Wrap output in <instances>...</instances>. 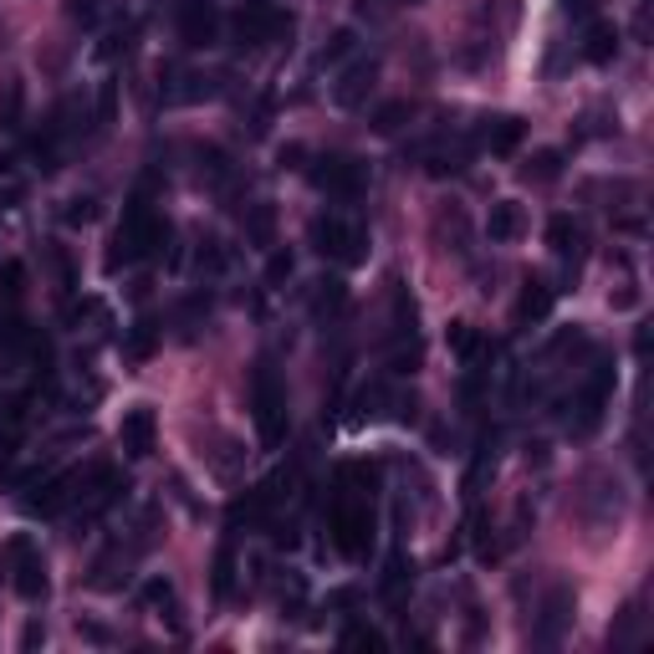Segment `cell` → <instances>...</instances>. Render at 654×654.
Instances as JSON below:
<instances>
[{"label": "cell", "instance_id": "1", "mask_svg": "<svg viewBox=\"0 0 654 654\" xmlns=\"http://www.w3.org/2000/svg\"><path fill=\"white\" fill-rule=\"evenodd\" d=\"M169 240V221L164 215H154L149 200H134V205L123 210V225L119 236H113V256H108V267H134V261H144V256H154Z\"/></svg>", "mask_w": 654, "mask_h": 654}, {"label": "cell", "instance_id": "2", "mask_svg": "<svg viewBox=\"0 0 654 654\" xmlns=\"http://www.w3.org/2000/svg\"><path fill=\"white\" fill-rule=\"evenodd\" d=\"M327 532H332V548L342 557L363 563L373 552V506L369 496H353V490H338V501L327 511Z\"/></svg>", "mask_w": 654, "mask_h": 654}, {"label": "cell", "instance_id": "3", "mask_svg": "<svg viewBox=\"0 0 654 654\" xmlns=\"http://www.w3.org/2000/svg\"><path fill=\"white\" fill-rule=\"evenodd\" d=\"M307 240H313V251L323 256V261H338V267H363L369 261V230L358 221H348V215H313V225H307Z\"/></svg>", "mask_w": 654, "mask_h": 654}, {"label": "cell", "instance_id": "4", "mask_svg": "<svg viewBox=\"0 0 654 654\" xmlns=\"http://www.w3.org/2000/svg\"><path fill=\"white\" fill-rule=\"evenodd\" d=\"M251 409H256V435H261V446H282L286 440V388L277 379L267 358L256 363L251 373Z\"/></svg>", "mask_w": 654, "mask_h": 654}, {"label": "cell", "instance_id": "5", "mask_svg": "<svg viewBox=\"0 0 654 654\" xmlns=\"http://www.w3.org/2000/svg\"><path fill=\"white\" fill-rule=\"evenodd\" d=\"M0 567L11 573V588L26 598V604L46 598V588H52V578H46V557H42V548H36L31 537H11V542L0 548Z\"/></svg>", "mask_w": 654, "mask_h": 654}, {"label": "cell", "instance_id": "6", "mask_svg": "<svg viewBox=\"0 0 654 654\" xmlns=\"http://www.w3.org/2000/svg\"><path fill=\"white\" fill-rule=\"evenodd\" d=\"M230 26H236L240 46H271V42H282V36H292V15L282 5H267V0H246Z\"/></svg>", "mask_w": 654, "mask_h": 654}, {"label": "cell", "instance_id": "7", "mask_svg": "<svg viewBox=\"0 0 654 654\" xmlns=\"http://www.w3.org/2000/svg\"><path fill=\"white\" fill-rule=\"evenodd\" d=\"M313 184L327 194H338V200H358V194L369 190V164L353 159V154H323L313 164Z\"/></svg>", "mask_w": 654, "mask_h": 654}, {"label": "cell", "instance_id": "8", "mask_svg": "<svg viewBox=\"0 0 654 654\" xmlns=\"http://www.w3.org/2000/svg\"><path fill=\"white\" fill-rule=\"evenodd\" d=\"M174 31L190 52H205V46L221 42V5L215 0H179Z\"/></svg>", "mask_w": 654, "mask_h": 654}, {"label": "cell", "instance_id": "9", "mask_svg": "<svg viewBox=\"0 0 654 654\" xmlns=\"http://www.w3.org/2000/svg\"><path fill=\"white\" fill-rule=\"evenodd\" d=\"M119 446L128 461H149L154 450H159V419H154L149 404H134L119 425Z\"/></svg>", "mask_w": 654, "mask_h": 654}, {"label": "cell", "instance_id": "10", "mask_svg": "<svg viewBox=\"0 0 654 654\" xmlns=\"http://www.w3.org/2000/svg\"><path fill=\"white\" fill-rule=\"evenodd\" d=\"M609 399H613V369H594L588 373V384L578 388V425L573 430L578 435H588L604 419V409H609Z\"/></svg>", "mask_w": 654, "mask_h": 654}, {"label": "cell", "instance_id": "11", "mask_svg": "<svg viewBox=\"0 0 654 654\" xmlns=\"http://www.w3.org/2000/svg\"><path fill=\"white\" fill-rule=\"evenodd\" d=\"M521 236H527V210L517 200H496L486 215V240L490 246H517Z\"/></svg>", "mask_w": 654, "mask_h": 654}, {"label": "cell", "instance_id": "12", "mask_svg": "<svg viewBox=\"0 0 654 654\" xmlns=\"http://www.w3.org/2000/svg\"><path fill=\"white\" fill-rule=\"evenodd\" d=\"M573 609H578V598H573V588H552L548 604H542V624H537V644H557V634H563L567 624H573Z\"/></svg>", "mask_w": 654, "mask_h": 654}, {"label": "cell", "instance_id": "13", "mask_svg": "<svg viewBox=\"0 0 654 654\" xmlns=\"http://www.w3.org/2000/svg\"><path fill=\"white\" fill-rule=\"evenodd\" d=\"M373 77H379V61H373V57H358L353 67L338 77V88H332V103H338V108H358L363 98H369Z\"/></svg>", "mask_w": 654, "mask_h": 654}, {"label": "cell", "instance_id": "14", "mask_svg": "<svg viewBox=\"0 0 654 654\" xmlns=\"http://www.w3.org/2000/svg\"><path fill=\"white\" fill-rule=\"evenodd\" d=\"M77 486H82V476L77 471H61V476H52L42 486V496H31V511L36 517H57V511H67V501H77Z\"/></svg>", "mask_w": 654, "mask_h": 654}, {"label": "cell", "instance_id": "15", "mask_svg": "<svg viewBox=\"0 0 654 654\" xmlns=\"http://www.w3.org/2000/svg\"><path fill=\"white\" fill-rule=\"evenodd\" d=\"M521 138H527V123L511 119V113H501V119H486V123H481V144H486L490 154H517Z\"/></svg>", "mask_w": 654, "mask_h": 654}, {"label": "cell", "instance_id": "16", "mask_svg": "<svg viewBox=\"0 0 654 654\" xmlns=\"http://www.w3.org/2000/svg\"><path fill=\"white\" fill-rule=\"evenodd\" d=\"M583 57L594 61V67H609V61L619 57V26H613V21H594L588 36H583Z\"/></svg>", "mask_w": 654, "mask_h": 654}, {"label": "cell", "instance_id": "17", "mask_svg": "<svg viewBox=\"0 0 654 654\" xmlns=\"http://www.w3.org/2000/svg\"><path fill=\"white\" fill-rule=\"evenodd\" d=\"M548 313H552V286L542 277H527L517 297V323H542Z\"/></svg>", "mask_w": 654, "mask_h": 654}, {"label": "cell", "instance_id": "18", "mask_svg": "<svg viewBox=\"0 0 654 654\" xmlns=\"http://www.w3.org/2000/svg\"><path fill=\"white\" fill-rule=\"evenodd\" d=\"M138 598H144L149 609H159V619H169V624H179L174 583H169V578H144V588H138Z\"/></svg>", "mask_w": 654, "mask_h": 654}, {"label": "cell", "instance_id": "19", "mask_svg": "<svg viewBox=\"0 0 654 654\" xmlns=\"http://www.w3.org/2000/svg\"><path fill=\"white\" fill-rule=\"evenodd\" d=\"M246 240L261 246V251L277 240V205H251V215H246Z\"/></svg>", "mask_w": 654, "mask_h": 654}, {"label": "cell", "instance_id": "20", "mask_svg": "<svg viewBox=\"0 0 654 654\" xmlns=\"http://www.w3.org/2000/svg\"><path fill=\"white\" fill-rule=\"evenodd\" d=\"M26 297V261H0V307H15Z\"/></svg>", "mask_w": 654, "mask_h": 654}, {"label": "cell", "instance_id": "21", "mask_svg": "<svg viewBox=\"0 0 654 654\" xmlns=\"http://www.w3.org/2000/svg\"><path fill=\"white\" fill-rule=\"evenodd\" d=\"M446 338H450V348H455V358H461L465 369H471V363L481 358V348H486V338H481V332H476L471 323H450Z\"/></svg>", "mask_w": 654, "mask_h": 654}, {"label": "cell", "instance_id": "22", "mask_svg": "<svg viewBox=\"0 0 654 654\" xmlns=\"http://www.w3.org/2000/svg\"><path fill=\"white\" fill-rule=\"evenodd\" d=\"M409 119H415V103H409V98H394V103H384L369 123H373V134H399Z\"/></svg>", "mask_w": 654, "mask_h": 654}, {"label": "cell", "instance_id": "23", "mask_svg": "<svg viewBox=\"0 0 654 654\" xmlns=\"http://www.w3.org/2000/svg\"><path fill=\"white\" fill-rule=\"evenodd\" d=\"M342 302H348V286L338 277H323L313 286V313H342Z\"/></svg>", "mask_w": 654, "mask_h": 654}, {"label": "cell", "instance_id": "24", "mask_svg": "<svg viewBox=\"0 0 654 654\" xmlns=\"http://www.w3.org/2000/svg\"><path fill=\"white\" fill-rule=\"evenodd\" d=\"M521 174H527V179H542V184H548V179L563 174V154H557V149H537L532 159L521 164Z\"/></svg>", "mask_w": 654, "mask_h": 654}, {"label": "cell", "instance_id": "25", "mask_svg": "<svg viewBox=\"0 0 654 654\" xmlns=\"http://www.w3.org/2000/svg\"><path fill=\"white\" fill-rule=\"evenodd\" d=\"M154 342H159V327L144 317V323H134L128 327V338H123V353L128 358H149L154 353Z\"/></svg>", "mask_w": 654, "mask_h": 654}, {"label": "cell", "instance_id": "26", "mask_svg": "<svg viewBox=\"0 0 654 654\" xmlns=\"http://www.w3.org/2000/svg\"><path fill=\"white\" fill-rule=\"evenodd\" d=\"M548 240H552V251H557V256L578 251V225H573V215H552V221H548Z\"/></svg>", "mask_w": 654, "mask_h": 654}, {"label": "cell", "instance_id": "27", "mask_svg": "<svg viewBox=\"0 0 654 654\" xmlns=\"http://www.w3.org/2000/svg\"><path fill=\"white\" fill-rule=\"evenodd\" d=\"M21 113H26V88H21V82H5V98H0V128H21Z\"/></svg>", "mask_w": 654, "mask_h": 654}, {"label": "cell", "instance_id": "28", "mask_svg": "<svg viewBox=\"0 0 654 654\" xmlns=\"http://www.w3.org/2000/svg\"><path fill=\"white\" fill-rule=\"evenodd\" d=\"M230 588H236V552L221 548L215 552V598H230Z\"/></svg>", "mask_w": 654, "mask_h": 654}, {"label": "cell", "instance_id": "29", "mask_svg": "<svg viewBox=\"0 0 654 654\" xmlns=\"http://www.w3.org/2000/svg\"><path fill=\"white\" fill-rule=\"evenodd\" d=\"M194 267H200V271H225V267H230V256H225L221 240H200V251H194Z\"/></svg>", "mask_w": 654, "mask_h": 654}, {"label": "cell", "instance_id": "30", "mask_svg": "<svg viewBox=\"0 0 654 654\" xmlns=\"http://www.w3.org/2000/svg\"><path fill=\"white\" fill-rule=\"evenodd\" d=\"M92 215H98V200H92V194H77V200H67V210H61L67 225H88Z\"/></svg>", "mask_w": 654, "mask_h": 654}, {"label": "cell", "instance_id": "31", "mask_svg": "<svg viewBox=\"0 0 654 654\" xmlns=\"http://www.w3.org/2000/svg\"><path fill=\"white\" fill-rule=\"evenodd\" d=\"M342 644H358V650H384V634L369 624H348L342 629Z\"/></svg>", "mask_w": 654, "mask_h": 654}, {"label": "cell", "instance_id": "32", "mask_svg": "<svg viewBox=\"0 0 654 654\" xmlns=\"http://www.w3.org/2000/svg\"><path fill=\"white\" fill-rule=\"evenodd\" d=\"M353 46H358V36H353V31H348V26H342V31H332V42L323 46V61H338V57H348Z\"/></svg>", "mask_w": 654, "mask_h": 654}, {"label": "cell", "instance_id": "33", "mask_svg": "<svg viewBox=\"0 0 654 654\" xmlns=\"http://www.w3.org/2000/svg\"><path fill=\"white\" fill-rule=\"evenodd\" d=\"M200 169H205L210 179H230V159H225V149H200Z\"/></svg>", "mask_w": 654, "mask_h": 654}, {"label": "cell", "instance_id": "34", "mask_svg": "<svg viewBox=\"0 0 654 654\" xmlns=\"http://www.w3.org/2000/svg\"><path fill=\"white\" fill-rule=\"evenodd\" d=\"M286 277H292V256H286V251H277V256H271V261H267V282H271V286H282Z\"/></svg>", "mask_w": 654, "mask_h": 654}, {"label": "cell", "instance_id": "35", "mask_svg": "<svg viewBox=\"0 0 654 654\" xmlns=\"http://www.w3.org/2000/svg\"><path fill=\"white\" fill-rule=\"evenodd\" d=\"M113 103H119V92H113V82H103V98H98V119L113 123Z\"/></svg>", "mask_w": 654, "mask_h": 654}, {"label": "cell", "instance_id": "36", "mask_svg": "<svg viewBox=\"0 0 654 654\" xmlns=\"http://www.w3.org/2000/svg\"><path fill=\"white\" fill-rule=\"evenodd\" d=\"M563 5H567V11H578V15L594 11V0H563Z\"/></svg>", "mask_w": 654, "mask_h": 654}]
</instances>
